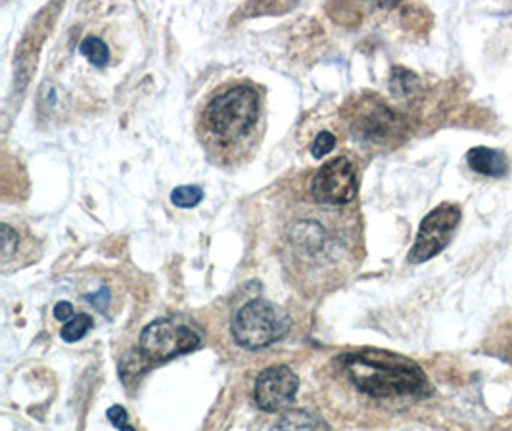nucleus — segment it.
I'll return each mask as SVG.
<instances>
[{"instance_id":"nucleus-1","label":"nucleus","mask_w":512,"mask_h":431,"mask_svg":"<svg viewBox=\"0 0 512 431\" xmlns=\"http://www.w3.org/2000/svg\"><path fill=\"white\" fill-rule=\"evenodd\" d=\"M261 121L259 92L252 85H227L213 94L200 119V135L211 156H246Z\"/></svg>"},{"instance_id":"nucleus-7","label":"nucleus","mask_w":512,"mask_h":431,"mask_svg":"<svg viewBox=\"0 0 512 431\" xmlns=\"http://www.w3.org/2000/svg\"><path fill=\"white\" fill-rule=\"evenodd\" d=\"M401 129L399 115L386 104L369 98L355 110V119L351 121V133L365 142H386L396 137Z\"/></svg>"},{"instance_id":"nucleus-5","label":"nucleus","mask_w":512,"mask_h":431,"mask_svg":"<svg viewBox=\"0 0 512 431\" xmlns=\"http://www.w3.org/2000/svg\"><path fill=\"white\" fill-rule=\"evenodd\" d=\"M459 223H461V209L457 205L442 204L432 209L420 223L417 240L409 253V261L419 265L442 253Z\"/></svg>"},{"instance_id":"nucleus-17","label":"nucleus","mask_w":512,"mask_h":431,"mask_svg":"<svg viewBox=\"0 0 512 431\" xmlns=\"http://www.w3.org/2000/svg\"><path fill=\"white\" fill-rule=\"evenodd\" d=\"M108 420L116 426V428H125L127 426V410L123 409V407H119V405H114L112 409L108 410Z\"/></svg>"},{"instance_id":"nucleus-9","label":"nucleus","mask_w":512,"mask_h":431,"mask_svg":"<svg viewBox=\"0 0 512 431\" xmlns=\"http://www.w3.org/2000/svg\"><path fill=\"white\" fill-rule=\"evenodd\" d=\"M466 163L474 173L484 175V177H495V179L505 177L511 169V163L503 152L486 148V146H476V148L468 150Z\"/></svg>"},{"instance_id":"nucleus-15","label":"nucleus","mask_w":512,"mask_h":431,"mask_svg":"<svg viewBox=\"0 0 512 431\" xmlns=\"http://www.w3.org/2000/svg\"><path fill=\"white\" fill-rule=\"evenodd\" d=\"M0 230H2V261L8 263L12 253L16 251V246H18V234L14 232V228L10 225H2Z\"/></svg>"},{"instance_id":"nucleus-11","label":"nucleus","mask_w":512,"mask_h":431,"mask_svg":"<svg viewBox=\"0 0 512 431\" xmlns=\"http://www.w3.org/2000/svg\"><path fill=\"white\" fill-rule=\"evenodd\" d=\"M79 52L96 68H104L110 62V50H108L106 43L100 41L98 37H87L79 45Z\"/></svg>"},{"instance_id":"nucleus-16","label":"nucleus","mask_w":512,"mask_h":431,"mask_svg":"<svg viewBox=\"0 0 512 431\" xmlns=\"http://www.w3.org/2000/svg\"><path fill=\"white\" fill-rule=\"evenodd\" d=\"M54 317H56V320H60V322H70L71 318H75V311H73V305H71L70 301L56 303Z\"/></svg>"},{"instance_id":"nucleus-4","label":"nucleus","mask_w":512,"mask_h":431,"mask_svg":"<svg viewBox=\"0 0 512 431\" xmlns=\"http://www.w3.org/2000/svg\"><path fill=\"white\" fill-rule=\"evenodd\" d=\"M200 341V334L187 324H175L167 318H160L142 330L140 355L150 363H163L171 357L194 351Z\"/></svg>"},{"instance_id":"nucleus-12","label":"nucleus","mask_w":512,"mask_h":431,"mask_svg":"<svg viewBox=\"0 0 512 431\" xmlns=\"http://www.w3.org/2000/svg\"><path fill=\"white\" fill-rule=\"evenodd\" d=\"M91 328H93V318L89 317V315H85V313H81V315L71 318L70 322L64 324V328H62V340L68 341V343L83 340V338L89 334Z\"/></svg>"},{"instance_id":"nucleus-6","label":"nucleus","mask_w":512,"mask_h":431,"mask_svg":"<svg viewBox=\"0 0 512 431\" xmlns=\"http://www.w3.org/2000/svg\"><path fill=\"white\" fill-rule=\"evenodd\" d=\"M311 196L317 204L346 205L357 196V173L348 156L330 159L311 181Z\"/></svg>"},{"instance_id":"nucleus-8","label":"nucleus","mask_w":512,"mask_h":431,"mask_svg":"<svg viewBox=\"0 0 512 431\" xmlns=\"http://www.w3.org/2000/svg\"><path fill=\"white\" fill-rule=\"evenodd\" d=\"M298 387L300 380L288 366H271L257 376V407L265 412L286 409L294 401Z\"/></svg>"},{"instance_id":"nucleus-2","label":"nucleus","mask_w":512,"mask_h":431,"mask_svg":"<svg viewBox=\"0 0 512 431\" xmlns=\"http://www.w3.org/2000/svg\"><path fill=\"white\" fill-rule=\"evenodd\" d=\"M351 384L369 397L392 399L428 393V380L417 363L388 351H359L342 359Z\"/></svg>"},{"instance_id":"nucleus-14","label":"nucleus","mask_w":512,"mask_h":431,"mask_svg":"<svg viewBox=\"0 0 512 431\" xmlns=\"http://www.w3.org/2000/svg\"><path fill=\"white\" fill-rule=\"evenodd\" d=\"M334 146H336V137L332 133H328V131H323L313 140L311 154H313V158H323V156H328L334 150Z\"/></svg>"},{"instance_id":"nucleus-13","label":"nucleus","mask_w":512,"mask_h":431,"mask_svg":"<svg viewBox=\"0 0 512 431\" xmlns=\"http://www.w3.org/2000/svg\"><path fill=\"white\" fill-rule=\"evenodd\" d=\"M204 200V190L196 184H187V186H177L173 192H171V202L177 205V207H196Z\"/></svg>"},{"instance_id":"nucleus-3","label":"nucleus","mask_w":512,"mask_h":431,"mask_svg":"<svg viewBox=\"0 0 512 431\" xmlns=\"http://www.w3.org/2000/svg\"><path fill=\"white\" fill-rule=\"evenodd\" d=\"M290 317L271 301L254 299L238 309L233 320V336L246 349H263L282 340L290 330Z\"/></svg>"},{"instance_id":"nucleus-10","label":"nucleus","mask_w":512,"mask_h":431,"mask_svg":"<svg viewBox=\"0 0 512 431\" xmlns=\"http://www.w3.org/2000/svg\"><path fill=\"white\" fill-rule=\"evenodd\" d=\"M271 431H330L323 418L307 410H288L280 416Z\"/></svg>"},{"instance_id":"nucleus-18","label":"nucleus","mask_w":512,"mask_h":431,"mask_svg":"<svg viewBox=\"0 0 512 431\" xmlns=\"http://www.w3.org/2000/svg\"><path fill=\"white\" fill-rule=\"evenodd\" d=\"M121 431H135V428H133V426H129V424H127V426H125V428H121Z\"/></svg>"}]
</instances>
